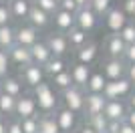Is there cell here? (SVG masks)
<instances>
[{"label": "cell", "mask_w": 135, "mask_h": 133, "mask_svg": "<svg viewBox=\"0 0 135 133\" xmlns=\"http://www.w3.org/2000/svg\"><path fill=\"white\" fill-rule=\"evenodd\" d=\"M12 44H16V28H12L10 24L0 26V49L8 50Z\"/></svg>", "instance_id": "obj_27"}, {"label": "cell", "mask_w": 135, "mask_h": 133, "mask_svg": "<svg viewBox=\"0 0 135 133\" xmlns=\"http://www.w3.org/2000/svg\"><path fill=\"white\" fill-rule=\"evenodd\" d=\"M105 133H109V131H105Z\"/></svg>", "instance_id": "obj_49"}, {"label": "cell", "mask_w": 135, "mask_h": 133, "mask_svg": "<svg viewBox=\"0 0 135 133\" xmlns=\"http://www.w3.org/2000/svg\"><path fill=\"white\" fill-rule=\"evenodd\" d=\"M123 10H125V14L131 18L135 14V0H123Z\"/></svg>", "instance_id": "obj_40"}, {"label": "cell", "mask_w": 135, "mask_h": 133, "mask_svg": "<svg viewBox=\"0 0 135 133\" xmlns=\"http://www.w3.org/2000/svg\"><path fill=\"white\" fill-rule=\"evenodd\" d=\"M16 111V97L0 91V115L2 117H14Z\"/></svg>", "instance_id": "obj_26"}, {"label": "cell", "mask_w": 135, "mask_h": 133, "mask_svg": "<svg viewBox=\"0 0 135 133\" xmlns=\"http://www.w3.org/2000/svg\"><path fill=\"white\" fill-rule=\"evenodd\" d=\"M38 40V28H34L32 24H20L16 28V42L24 44V46H32Z\"/></svg>", "instance_id": "obj_18"}, {"label": "cell", "mask_w": 135, "mask_h": 133, "mask_svg": "<svg viewBox=\"0 0 135 133\" xmlns=\"http://www.w3.org/2000/svg\"><path fill=\"white\" fill-rule=\"evenodd\" d=\"M105 103H107V97L103 93H85V111L83 115L85 119L91 115H97V113H103V109H105Z\"/></svg>", "instance_id": "obj_10"}, {"label": "cell", "mask_w": 135, "mask_h": 133, "mask_svg": "<svg viewBox=\"0 0 135 133\" xmlns=\"http://www.w3.org/2000/svg\"><path fill=\"white\" fill-rule=\"evenodd\" d=\"M119 133H135V127L123 119V121H121V127H119Z\"/></svg>", "instance_id": "obj_42"}, {"label": "cell", "mask_w": 135, "mask_h": 133, "mask_svg": "<svg viewBox=\"0 0 135 133\" xmlns=\"http://www.w3.org/2000/svg\"><path fill=\"white\" fill-rule=\"evenodd\" d=\"M127 111H129V105H127L123 99H107L103 113L107 115L109 121H111V119H115V121H123L125 115H127Z\"/></svg>", "instance_id": "obj_13"}, {"label": "cell", "mask_w": 135, "mask_h": 133, "mask_svg": "<svg viewBox=\"0 0 135 133\" xmlns=\"http://www.w3.org/2000/svg\"><path fill=\"white\" fill-rule=\"evenodd\" d=\"M30 53H32V63H36V65H42L45 66L46 63L51 61V56H52V53H51V49H49V44L45 42V40H36V42L30 46Z\"/></svg>", "instance_id": "obj_20"}, {"label": "cell", "mask_w": 135, "mask_h": 133, "mask_svg": "<svg viewBox=\"0 0 135 133\" xmlns=\"http://www.w3.org/2000/svg\"><path fill=\"white\" fill-rule=\"evenodd\" d=\"M38 133H61V127H59V123L55 119V113H40Z\"/></svg>", "instance_id": "obj_23"}, {"label": "cell", "mask_w": 135, "mask_h": 133, "mask_svg": "<svg viewBox=\"0 0 135 133\" xmlns=\"http://www.w3.org/2000/svg\"><path fill=\"white\" fill-rule=\"evenodd\" d=\"M131 93H133V83L127 77L115 79V81H107L105 89H103V95L107 99H125Z\"/></svg>", "instance_id": "obj_3"}, {"label": "cell", "mask_w": 135, "mask_h": 133, "mask_svg": "<svg viewBox=\"0 0 135 133\" xmlns=\"http://www.w3.org/2000/svg\"><path fill=\"white\" fill-rule=\"evenodd\" d=\"M105 83H107V77L103 75V71H95V73H91L85 91H89V93H103Z\"/></svg>", "instance_id": "obj_25"}, {"label": "cell", "mask_w": 135, "mask_h": 133, "mask_svg": "<svg viewBox=\"0 0 135 133\" xmlns=\"http://www.w3.org/2000/svg\"><path fill=\"white\" fill-rule=\"evenodd\" d=\"M0 2H2V0H0Z\"/></svg>", "instance_id": "obj_50"}, {"label": "cell", "mask_w": 135, "mask_h": 133, "mask_svg": "<svg viewBox=\"0 0 135 133\" xmlns=\"http://www.w3.org/2000/svg\"><path fill=\"white\" fill-rule=\"evenodd\" d=\"M127 105H129V109H135V89H133V93L127 97Z\"/></svg>", "instance_id": "obj_46"}, {"label": "cell", "mask_w": 135, "mask_h": 133, "mask_svg": "<svg viewBox=\"0 0 135 133\" xmlns=\"http://www.w3.org/2000/svg\"><path fill=\"white\" fill-rule=\"evenodd\" d=\"M91 8L97 12V16H105L113 8V0H91Z\"/></svg>", "instance_id": "obj_31"}, {"label": "cell", "mask_w": 135, "mask_h": 133, "mask_svg": "<svg viewBox=\"0 0 135 133\" xmlns=\"http://www.w3.org/2000/svg\"><path fill=\"white\" fill-rule=\"evenodd\" d=\"M99 55V44L89 40V42H85L83 46L79 49H75V63H85V65H93Z\"/></svg>", "instance_id": "obj_15"}, {"label": "cell", "mask_w": 135, "mask_h": 133, "mask_svg": "<svg viewBox=\"0 0 135 133\" xmlns=\"http://www.w3.org/2000/svg\"><path fill=\"white\" fill-rule=\"evenodd\" d=\"M103 18H105V26H107L109 32H121V28L129 20V16L125 14L123 8H111Z\"/></svg>", "instance_id": "obj_11"}, {"label": "cell", "mask_w": 135, "mask_h": 133, "mask_svg": "<svg viewBox=\"0 0 135 133\" xmlns=\"http://www.w3.org/2000/svg\"><path fill=\"white\" fill-rule=\"evenodd\" d=\"M101 71L103 75L107 77V81H115V79H121L125 77L127 73V63L125 59H113V56H107L101 65Z\"/></svg>", "instance_id": "obj_6"}, {"label": "cell", "mask_w": 135, "mask_h": 133, "mask_svg": "<svg viewBox=\"0 0 135 133\" xmlns=\"http://www.w3.org/2000/svg\"><path fill=\"white\" fill-rule=\"evenodd\" d=\"M52 24H55V28L59 30V32H69V30L77 24V20H75V12H69V10L59 8V10L52 14Z\"/></svg>", "instance_id": "obj_17"}, {"label": "cell", "mask_w": 135, "mask_h": 133, "mask_svg": "<svg viewBox=\"0 0 135 133\" xmlns=\"http://www.w3.org/2000/svg\"><path fill=\"white\" fill-rule=\"evenodd\" d=\"M125 77H127L131 83H133V89H135V63L127 65V73H125Z\"/></svg>", "instance_id": "obj_41"}, {"label": "cell", "mask_w": 135, "mask_h": 133, "mask_svg": "<svg viewBox=\"0 0 135 133\" xmlns=\"http://www.w3.org/2000/svg\"><path fill=\"white\" fill-rule=\"evenodd\" d=\"M125 121L131 123V125L135 127V109H129V111H127V115H125Z\"/></svg>", "instance_id": "obj_44"}, {"label": "cell", "mask_w": 135, "mask_h": 133, "mask_svg": "<svg viewBox=\"0 0 135 133\" xmlns=\"http://www.w3.org/2000/svg\"><path fill=\"white\" fill-rule=\"evenodd\" d=\"M121 36H123V40L127 44H131V42H135V20L133 18H129L127 20V24H125L123 28H121Z\"/></svg>", "instance_id": "obj_33"}, {"label": "cell", "mask_w": 135, "mask_h": 133, "mask_svg": "<svg viewBox=\"0 0 135 133\" xmlns=\"http://www.w3.org/2000/svg\"><path fill=\"white\" fill-rule=\"evenodd\" d=\"M42 69H45V73L49 75V77H55V75H59V73L67 71V61H65V56H55L52 55L51 61L46 63Z\"/></svg>", "instance_id": "obj_28"}, {"label": "cell", "mask_w": 135, "mask_h": 133, "mask_svg": "<svg viewBox=\"0 0 135 133\" xmlns=\"http://www.w3.org/2000/svg\"><path fill=\"white\" fill-rule=\"evenodd\" d=\"M75 2H77L79 8H83V6H91V0H75Z\"/></svg>", "instance_id": "obj_47"}, {"label": "cell", "mask_w": 135, "mask_h": 133, "mask_svg": "<svg viewBox=\"0 0 135 133\" xmlns=\"http://www.w3.org/2000/svg\"><path fill=\"white\" fill-rule=\"evenodd\" d=\"M59 6H61L62 10H69V12H77L79 10V6L75 0H59Z\"/></svg>", "instance_id": "obj_39"}, {"label": "cell", "mask_w": 135, "mask_h": 133, "mask_svg": "<svg viewBox=\"0 0 135 133\" xmlns=\"http://www.w3.org/2000/svg\"><path fill=\"white\" fill-rule=\"evenodd\" d=\"M131 18H133V20H135V14H133V16H131Z\"/></svg>", "instance_id": "obj_48"}, {"label": "cell", "mask_w": 135, "mask_h": 133, "mask_svg": "<svg viewBox=\"0 0 135 133\" xmlns=\"http://www.w3.org/2000/svg\"><path fill=\"white\" fill-rule=\"evenodd\" d=\"M75 20H77V26L87 30V32H93L97 26H99V16L97 12L91 8V6H83L75 12Z\"/></svg>", "instance_id": "obj_8"}, {"label": "cell", "mask_w": 135, "mask_h": 133, "mask_svg": "<svg viewBox=\"0 0 135 133\" xmlns=\"http://www.w3.org/2000/svg\"><path fill=\"white\" fill-rule=\"evenodd\" d=\"M91 65H85V63H75L71 66V77H73V85L77 87H87V81L91 77Z\"/></svg>", "instance_id": "obj_19"}, {"label": "cell", "mask_w": 135, "mask_h": 133, "mask_svg": "<svg viewBox=\"0 0 135 133\" xmlns=\"http://www.w3.org/2000/svg\"><path fill=\"white\" fill-rule=\"evenodd\" d=\"M67 34V39H69V42H71V49H79V46H83L85 42H89V32L87 30H83V28H79L77 24H75L69 32H65Z\"/></svg>", "instance_id": "obj_24"}, {"label": "cell", "mask_w": 135, "mask_h": 133, "mask_svg": "<svg viewBox=\"0 0 135 133\" xmlns=\"http://www.w3.org/2000/svg\"><path fill=\"white\" fill-rule=\"evenodd\" d=\"M20 71H18V77H20V81H22L26 87L34 89L38 83H42L46 77L45 69H42V65H36V63H28V65L24 66H18Z\"/></svg>", "instance_id": "obj_4"}, {"label": "cell", "mask_w": 135, "mask_h": 133, "mask_svg": "<svg viewBox=\"0 0 135 133\" xmlns=\"http://www.w3.org/2000/svg\"><path fill=\"white\" fill-rule=\"evenodd\" d=\"M38 115H32V117H24L20 119V125H22V131L24 133H38Z\"/></svg>", "instance_id": "obj_32"}, {"label": "cell", "mask_w": 135, "mask_h": 133, "mask_svg": "<svg viewBox=\"0 0 135 133\" xmlns=\"http://www.w3.org/2000/svg\"><path fill=\"white\" fill-rule=\"evenodd\" d=\"M8 133H24L18 117H8Z\"/></svg>", "instance_id": "obj_37"}, {"label": "cell", "mask_w": 135, "mask_h": 133, "mask_svg": "<svg viewBox=\"0 0 135 133\" xmlns=\"http://www.w3.org/2000/svg\"><path fill=\"white\" fill-rule=\"evenodd\" d=\"M87 123H89L97 133H105L107 131V125H109V119H107L105 113H97V115L87 117Z\"/></svg>", "instance_id": "obj_30"}, {"label": "cell", "mask_w": 135, "mask_h": 133, "mask_svg": "<svg viewBox=\"0 0 135 133\" xmlns=\"http://www.w3.org/2000/svg\"><path fill=\"white\" fill-rule=\"evenodd\" d=\"M12 18V10H10V2L8 0H2L0 2V26H4V24H10Z\"/></svg>", "instance_id": "obj_34"}, {"label": "cell", "mask_w": 135, "mask_h": 133, "mask_svg": "<svg viewBox=\"0 0 135 133\" xmlns=\"http://www.w3.org/2000/svg\"><path fill=\"white\" fill-rule=\"evenodd\" d=\"M8 56H10V63L16 66H24L28 63H32V53H30V46H24V44H12L8 49Z\"/></svg>", "instance_id": "obj_16"}, {"label": "cell", "mask_w": 135, "mask_h": 133, "mask_svg": "<svg viewBox=\"0 0 135 133\" xmlns=\"http://www.w3.org/2000/svg\"><path fill=\"white\" fill-rule=\"evenodd\" d=\"M0 133H8V117L0 115Z\"/></svg>", "instance_id": "obj_43"}, {"label": "cell", "mask_w": 135, "mask_h": 133, "mask_svg": "<svg viewBox=\"0 0 135 133\" xmlns=\"http://www.w3.org/2000/svg\"><path fill=\"white\" fill-rule=\"evenodd\" d=\"M45 42L49 44V49H51V53L55 56H67L69 53H71V42H69L65 32H59V30H56V32H51L45 39Z\"/></svg>", "instance_id": "obj_7"}, {"label": "cell", "mask_w": 135, "mask_h": 133, "mask_svg": "<svg viewBox=\"0 0 135 133\" xmlns=\"http://www.w3.org/2000/svg\"><path fill=\"white\" fill-rule=\"evenodd\" d=\"M38 105H36V97L32 93H22L20 97H16V111H14V117L18 119H24V117H32L38 115Z\"/></svg>", "instance_id": "obj_5"}, {"label": "cell", "mask_w": 135, "mask_h": 133, "mask_svg": "<svg viewBox=\"0 0 135 133\" xmlns=\"http://www.w3.org/2000/svg\"><path fill=\"white\" fill-rule=\"evenodd\" d=\"M55 119L59 123V127H61V133H71L75 131V123H77V113L71 111L69 107H59L55 111Z\"/></svg>", "instance_id": "obj_12"}, {"label": "cell", "mask_w": 135, "mask_h": 133, "mask_svg": "<svg viewBox=\"0 0 135 133\" xmlns=\"http://www.w3.org/2000/svg\"><path fill=\"white\" fill-rule=\"evenodd\" d=\"M22 81L20 77H2L0 79V91H4V93L12 95V97H20L22 95Z\"/></svg>", "instance_id": "obj_22"}, {"label": "cell", "mask_w": 135, "mask_h": 133, "mask_svg": "<svg viewBox=\"0 0 135 133\" xmlns=\"http://www.w3.org/2000/svg\"><path fill=\"white\" fill-rule=\"evenodd\" d=\"M34 4L38 6V8H42V10H46L49 14H55L61 6H59V0H32Z\"/></svg>", "instance_id": "obj_35"}, {"label": "cell", "mask_w": 135, "mask_h": 133, "mask_svg": "<svg viewBox=\"0 0 135 133\" xmlns=\"http://www.w3.org/2000/svg\"><path fill=\"white\" fill-rule=\"evenodd\" d=\"M77 133H97V131H95L93 127H91L89 123H87V125H83V127H79V129H77Z\"/></svg>", "instance_id": "obj_45"}, {"label": "cell", "mask_w": 135, "mask_h": 133, "mask_svg": "<svg viewBox=\"0 0 135 133\" xmlns=\"http://www.w3.org/2000/svg\"><path fill=\"white\" fill-rule=\"evenodd\" d=\"M85 91L83 87H77V85H71L69 89L61 91V101L62 105L69 107L71 111H75L77 115H83L85 111Z\"/></svg>", "instance_id": "obj_2"}, {"label": "cell", "mask_w": 135, "mask_h": 133, "mask_svg": "<svg viewBox=\"0 0 135 133\" xmlns=\"http://www.w3.org/2000/svg\"><path fill=\"white\" fill-rule=\"evenodd\" d=\"M52 79V87L61 93V91H65V89H69L71 85H73V77H71V69H67V71L59 73V75H55Z\"/></svg>", "instance_id": "obj_29"}, {"label": "cell", "mask_w": 135, "mask_h": 133, "mask_svg": "<svg viewBox=\"0 0 135 133\" xmlns=\"http://www.w3.org/2000/svg\"><path fill=\"white\" fill-rule=\"evenodd\" d=\"M10 56H8V50L0 49V79L8 75V69H10Z\"/></svg>", "instance_id": "obj_36"}, {"label": "cell", "mask_w": 135, "mask_h": 133, "mask_svg": "<svg viewBox=\"0 0 135 133\" xmlns=\"http://www.w3.org/2000/svg\"><path fill=\"white\" fill-rule=\"evenodd\" d=\"M32 95L36 97V105H38L40 113H55L59 107H61V95L52 87V83H38L32 89Z\"/></svg>", "instance_id": "obj_1"}, {"label": "cell", "mask_w": 135, "mask_h": 133, "mask_svg": "<svg viewBox=\"0 0 135 133\" xmlns=\"http://www.w3.org/2000/svg\"><path fill=\"white\" fill-rule=\"evenodd\" d=\"M105 55L113 56V59H123L125 49H127V42L123 40V36L119 32H109L107 39H105Z\"/></svg>", "instance_id": "obj_9"}, {"label": "cell", "mask_w": 135, "mask_h": 133, "mask_svg": "<svg viewBox=\"0 0 135 133\" xmlns=\"http://www.w3.org/2000/svg\"><path fill=\"white\" fill-rule=\"evenodd\" d=\"M10 2V10H12V18L14 20L24 22L28 18V12L32 8V0H8Z\"/></svg>", "instance_id": "obj_21"}, {"label": "cell", "mask_w": 135, "mask_h": 133, "mask_svg": "<svg viewBox=\"0 0 135 133\" xmlns=\"http://www.w3.org/2000/svg\"><path fill=\"white\" fill-rule=\"evenodd\" d=\"M28 24H32L34 28H38V30H45L46 26H51L52 24V14H49L46 10L38 8V6L32 2V8L28 12V18H26Z\"/></svg>", "instance_id": "obj_14"}, {"label": "cell", "mask_w": 135, "mask_h": 133, "mask_svg": "<svg viewBox=\"0 0 135 133\" xmlns=\"http://www.w3.org/2000/svg\"><path fill=\"white\" fill-rule=\"evenodd\" d=\"M125 63L127 65H131V63H135V42L127 44V49H125V55H123Z\"/></svg>", "instance_id": "obj_38"}]
</instances>
